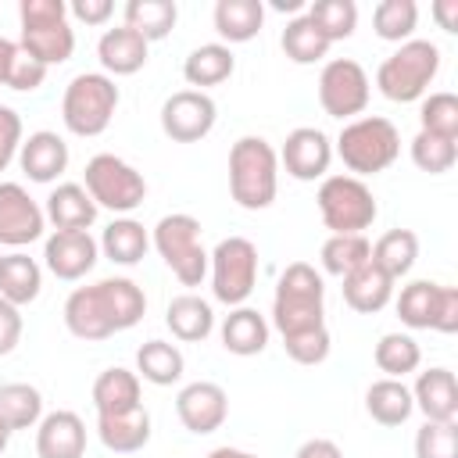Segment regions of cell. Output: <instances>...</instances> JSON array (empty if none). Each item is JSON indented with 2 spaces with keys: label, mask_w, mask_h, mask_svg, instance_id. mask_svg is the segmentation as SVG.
I'll use <instances>...</instances> for the list:
<instances>
[{
  "label": "cell",
  "mask_w": 458,
  "mask_h": 458,
  "mask_svg": "<svg viewBox=\"0 0 458 458\" xmlns=\"http://www.w3.org/2000/svg\"><path fill=\"white\" fill-rule=\"evenodd\" d=\"M369 97H372L369 75L354 57H333V61L322 64V72H318V104L329 118H340V122L358 118L369 107Z\"/></svg>",
  "instance_id": "obj_12"
},
{
  "label": "cell",
  "mask_w": 458,
  "mask_h": 458,
  "mask_svg": "<svg viewBox=\"0 0 458 458\" xmlns=\"http://www.w3.org/2000/svg\"><path fill=\"white\" fill-rule=\"evenodd\" d=\"M7 444H11V429H7V422L0 419V454L7 451Z\"/></svg>",
  "instance_id": "obj_56"
},
{
  "label": "cell",
  "mask_w": 458,
  "mask_h": 458,
  "mask_svg": "<svg viewBox=\"0 0 458 458\" xmlns=\"http://www.w3.org/2000/svg\"><path fill=\"white\" fill-rule=\"evenodd\" d=\"M279 47H283V54H286L293 64H315V61H322V57L329 54L333 43L311 25L308 14H297V18L286 21V29H283V36H279Z\"/></svg>",
  "instance_id": "obj_38"
},
{
  "label": "cell",
  "mask_w": 458,
  "mask_h": 458,
  "mask_svg": "<svg viewBox=\"0 0 458 458\" xmlns=\"http://www.w3.org/2000/svg\"><path fill=\"white\" fill-rule=\"evenodd\" d=\"M419 25V4L415 0H379L372 11V29L386 43H408Z\"/></svg>",
  "instance_id": "obj_41"
},
{
  "label": "cell",
  "mask_w": 458,
  "mask_h": 458,
  "mask_svg": "<svg viewBox=\"0 0 458 458\" xmlns=\"http://www.w3.org/2000/svg\"><path fill=\"white\" fill-rule=\"evenodd\" d=\"M118 86L104 72H79L61 97V122L72 136H100L118 111Z\"/></svg>",
  "instance_id": "obj_7"
},
{
  "label": "cell",
  "mask_w": 458,
  "mask_h": 458,
  "mask_svg": "<svg viewBox=\"0 0 458 458\" xmlns=\"http://www.w3.org/2000/svg\"><path fill=\"white\" fill-rule=\"evenodd\" d=\"M408 390H411L415 408L426 415V422H454L458 419V383H454L451 369L433 365V369L419 372L415 386H408Z\"/></svg>",
  "instance_id": "obj_19"
},
{
  "label": "cell",
  "mask_w": 458,
  "mask_h": 458,
  "mask_svg": "<svg viewBox=\"0 0 458 458\" xmlns=\"http://www.w3.org/2000/svg\"><path fill=\"white\" fill-rule=\"evenodd\" d=\"M229 193L243 211H265L279 193V154L265 136H240L229 147Z\"/></svg>",
  "instance_id": "obj_3"
},
{
  "label": "cell",
  "mask_w": 458,
  "mask_h": 458,
  "mask_svg": "<svg viewBox=\"0 0 458 458\" xmlns=\"http://www.w3.org/2000/svg\"><path fill=\"white\" fill-rule=\"evenodd\" d=\"M233 72H236V57L225 43H200L182 61V79L190 82V89H200V93L208 86L225 82Z\"/></svg>",
  "instance_id": "obj_28"
},
{
  "label": "cell",
  "mask_w": 458,
  "mask_h": 458,
  "mask_svg": "<svg viewBox=\"0 0 458 458\" xmlns=\"http://www.w3.org/2000/svg\"><path fill=\"white\" fill-rule=\"evenodd\" d=\"M25 129H21V114L14 111V107H7V104H0V172L18 157V147H21V136Z\"/></svg>",
  "instance_id": "obj_48"
},
{
  "label": "cell",
  "mask_w": 458,
  "mask_h": 458,
  "mask_svg": "<svg viewBox=\"0 0 458 458\" xmlns=\"http://www.w3.org/2000/svg\"><path fill=\"white\" fill-rule=\"evenodd\" d=\"M14 54H18V43L0 36V86H7V75H11V64H14Z\"/></svg>",
  "instance_id": "obj_54"
},
{
  "label": "cell",
  "mask_w": 458,
  "mask_h": 458,
  "mask_svg": "<svg viewBox=\"0 0 458 458\" xmlns=\"http://www.w3.org/2000/svg\"><path fill=\"white\" fill-rule=\"evenodd\" d=\"M21 308H14L11 301H4L0 297V358L4 354H11L14 347H18V340H21Z\"/></svg>",
  "instance_id": "obj_49"
},
{
  "label": "cell",
  "mask_w": 458,
  "mask_h": 458,
  "mask_svg": "<svg viewBox=\"0 0 458 458\" xmlns=\"http://www.w3.org/2000/svg\"><path fill=\"white\" fill-rule=\"evenodd\" d=\"M411 161H415V168H422L429 175H444L458 161V140H444V136L419 129L411 136Z\"/></svg>",
  "instance_id": "obj_43"
},
{
  "label": "cell",
  "mask_w": 458,
  "mask_h": 458,
  "mask_svg": "<svg viewBox=\"0 0 458 458\" xmlns=\"http://www.w3.org/2000/svg\"><path fill=\"white\" fill-rule=\"evenodd\" d=\"M68 14L75 21H86V25H104L114 14V4L111 0H72L68 4Z\"/></svg>",
  "instance_id": "obj_51"
},
{
  "label": "cell",
  "mask_w": 458,
  "mask_h": 458,
  "mask_svg": "<svg viewBox=\"0 0 458 458\" xmlns=\"http://www.w3.org/2000/svg\"><path fill=\"white\" fill-rule=\"evenodd\" d=\"M218 122V107L200 89H179L161 104V132L175 143L204 140Z\"/></svg>",
  "instance_id": "obj_13"
},
{
  "label": "cell",
  "mask_w": 458,
  "mask_h": 458,
  "mask_svg": "<svg viewBox=\"0 0 458 458\" xmlns=\"http://www.w3.org/2000/svg\"><path fill=\"white\" fill-rule=\"evenodd\" d=\"M222 347L236 358H250V354H261L268 347V322L258 308H233L225 318H222Z\"/></svg>",
  "instance_id": "obj_24"
},
{
  "label": "cell",
  "mask_w": 458,
  "mask_h": 458,
  "mask_svg": "<svg viewBox=\"0 0 458 458\" xmlns=\"http://www.w3.org/2000/svg\"><path fill=\"white\" fill-rule=\"evenodd\" d=\"M97 57H100L104 75H136L150 57V43L140 32H132L129 25H118L100 36Z\"/></svg>",
  "instance_id": "obj_21"
},
{
  "label": "cell",
  "mask_w": 458,
  "mask_h": 458,
  "mask_svg": "<svg viewBox=\"0 0 458 458\" xmlns=\"http://www.w3.org/2000/svg\"><path fill=\"white\" fill-rule=\"evenodd\" d=\"M43 79H47V64H39L36 57H29V54L18 47L14 64H11V75H7V86L18 89V93H32V89L43 86Z\"/></svg>",
  "instance_id": "obj_47"
},
{
  "label": "cell",
  "mask_w": 458,
  "mask_h": 458,
  "mask_svg": "<svg viewBox=\"0 0 458 458\" xmlns=\"http://www.w3.org/2000/svg\"><path fill=\"white\" fill-rule=\"evenodd\" d=\"M369 258H372V265H379L397 283L401 276L411 272V265L419 258V236L411 229H390V233H383L372 243V254Z\"/></svg>",
  "instance_id": "obj_35"
},
{
  "label": "cell",
  "mask_w": 458,
  "mask_h": 458,
  "mask_svg": "<svg viewBox=\"0 0 458 458\" xmlns=\"http://www.w3.org/2000/svg\"><path fill=\"white\" fill-rule=\"evenodd\" d=\"M419 122H422V132H433V136H444V140H458V97L447 93V89H437V93L422 97Z\"/></svg>",
  "instance_id": "obj_44"
},
{
  "label": "cell",
  "mask_w": 458,
  "mask_h": 458,
  "mask_svg": "<svg viewBox=\"0 0 458 458\" xmlns=\"http://www.w3.org/2000/svg\"><path fill=\"white\" fill-rule=\"evenodd\" d=\"M315 204H318V215L329 236L365 233L379 215L372 190L354 175H326L315 193Z\"/></svg>",
  "instance_id": "obj_9"
},
{
  "label": "cell",
  "mask_w": 458,
  "mask_h": 458,
  "mask_svg": "<svg viewBox=\"0 0 458 458\" xmlns=\"http://www.w3.org/2000/svg\"><path fill=\"white\" fill-rule=\"evenodd\" d=\"M272 326L279 336H297L326 326V283L308 261H290L279 272L272 297Z\"/></svg>",
  "instance_id": "obj_2"
},
{
  "label": "cell",
  "mask_w": 458,
  "mask_h": 458,
  "mask_svg": "<svg viewBox=\"0 0 458 458\" xmlns=\"http://www.w3.org/2000/svg\"><path fill=\"white\" fill-rule=\"evenodd\" d=\"M208 276L215 301L240 308L258 286V247L247 236H225L208 254Z\"/></svg>",
  "instance_id": "obj_11"
},
{
  "label": "cell",
  "mask_w": 458,
  "mask_h": 458,
  "mask_svg": "<svg viewBox=\"0 0 458 458\" xmlns=\"http://www.w3.org/2000/svg\"><path fill=\"white\" fill-rule=\"evenodd\" d=\"M97 258H100V243L86 229H54L43 243V265L64 283H75L86 272H93Z\"/></svg>",
  "instance_id": "obj_15"
},
{
  "label": "cell",
  "mask_w": 458,
  "mask_h": 458,
  "mask_svg": "<svg viewBox=\"0 0 458 458\" xmlns=\"http://www.w3.org/2000/svg\"><path fill=\"white\" fill-rule=\"evenodd\" d=\"M82 186L93 197L97 208H107L114 215H129L147 197V179L118 154H93L82 172Z\"/></svg>",
  "instance_id": "obj_10"
},
{
  "label": "cell",
  "mask_w": 458,
  "mask_h": 458,
  "mask_svg": "<svg viewBox=\"0 0 458 458\" xmlns=\"http://www.w3.org/2000/svg\"><path fill=\"white\" fill-rule=\"evenodd\" d=\"M43 290V268L36 258L14 250V254H4L0 261V297L11 301L14 308L21 304H32Z\"/></svg>",
  "instance_id": "obj_31"
},
{
  "label": "cell",
  "mask_w": 458,
  "mask_h": 458,
  "mask_svg": "<svg viewBox=\"0 0 458 458\" xmlns=\"http://www.w3.org/2000/svg\"><path fill=\"white\" fill-rule=\"evenodd\" d=\"M165 326L172 329L175 340H182V344H200V340H208L211 329H215V311H211V304H208L204 297H197V293H179V297H172L168 308H165Z\"/></svg>",
  "instance_id": "obj_26"
},
{
  "label": "cell",
  "mask_w": 458,
  "mask_h": 458,
  "mask_svg": "<svg viewBox=\"0 0 458 458\" xmlns=\"http://www.w3.org/2000/svg\"><path fill=\"white\" fill-rule=\"evenodd\" d=\"M182 369H186V358L175 344L168 340H147L140 351H136V376H143L147 383L154 386H172L182 379Z\"/></svg>",
  "instance_id": "obj_33"
},
{
  "label": "cell",
  "mask_w": 458,
  "mask_h": 458,
  "mask_svg": "<svg viewBox=\"0 0 458 458\" xmlns=\"http://www.w3.org/2000/svg\"><path fill=\"white\" fill-rule=\"evenodd\" d=\"M68 143L50 129L29 132V140H21L18 147V165L29 175V182H54L68 168Z\"/></svg>",
  "instance_id": "obj_20"
},
{
  "label": "cell",
  "mask_w": 458,
  "mask_h": 458,
  "mask_svg": "<svg viewBox=\"0 0 458 458\" xmlns=\"http://www.w3.org/2000/svg\"><path fill=\"white\" fill-rule=\"evenodd\" d=\"M365 411L379 426H401V422L411 419L415 401H411V390L404 386V379H386L383 376L365 390Z\"/></svg>",
  "instance_id": "obj_32"
},
{
  "label": "cell",
  "mask_w": 458,
  "mask_h": 458,
  "mask_svg": "<svg viewBox=\"0 0 458 458\" xmlns=\"http://www.w3.org/2000/svg\"><path fill=\"white\" fill-rule=\"evenodd\" d=\"M437 333H458V286H440V304L433 318Z\"/></svg>",
  "instance_id": "obj_50"
},
{
  "label": "cell",
  "mask_w": 458,
  "mask_h": 458,
  "mask_svg": "<svg viewBox=\"0 0 458 458\" xmlns=\"http://www.w3.org/2000/svg\"><path fill=\"white\" fill-rule=\"evenodd\" d=\"M276 7H279V11H297L301 4H297V0H276Z\"/></svg>",
  "instance_id": "obj_57"
},
{
  "label": "cell",
  "mask_w": 458,
  "mask_h": 458,
  "mask_svg": "<svg viewBox=\"0 0 458 458\" xmlns=\"http://www.w3.org/2000/svg\"><path fill=\"white\" fill-rule=\"evenodd\" d=\"M304 14L311 18V25H315L329 43L351 39L354 29H358V4H354V0H315Z\"/></svg>",
  "instance_id": "obj_42"
},
{
  "label": "cell",
  "mask_w": 458,
  "mask_h": 458,
  "mask_svg": "<svg viewBox=\"0 0 458 458\" xmlns=\"http://www.w3.org/2000/svg\"><path fill=\"white\" fill-rule=\"evenodd\" d=\"M0 261H4V254H0Z\"/></svg>",
  "instance_id": "obj_58"
},
{
  "label": "cell",
  "mask_w": 458,
  "mask_h": 458,
  "mask_svg": "<svg viewBox=\"0 0 458 458\" xmlns=\"http://www.w3.org/2000/svg\"><path fill=\"white\" fill-rule=\"evenodd\" d=\"M433 18L444 32H458V0H437L433 4Z\"/></svg>",
  "instance_id": "obj_53"
},
{
  "label": "cell",
  "mask_w": 458,
  "mask_h": 458,
  "mask_svg": "<svg viewBox=\"0 0 458 458\" xmlns=\"http://www.w3.org/2000/svg\"><path fill=\"white\" fill-rule=\"evenodd\" d=\"M97 437L114 454H132L150 444V411L140 404L125 415H97Z\"/></svg>",
  "instance_id": "obj_25"
},
{
  "label": "cell",
  "mask_w": 458,
  "mask_h": 458,
  "mask_svg": "<svg viewBox=\"0 0 458 458\" xmlns=\"http://www.w3.org/2000/svg\"><path fill=\"white\" fill-rule=\"evenodd\" d=\"M147 311V293L129 276H107L93 286H75L64 301V329L79 340H107L132 329Z\"/></svg>",
  "instance_id": "obj_1"
},
{
  "label": "cell",
  "mask_w": 458,
  "mask_h": 458,
  "mask_svg": "<svg viewBox=\"0 0 458 458\" xmlns=\"http://www.w3.org/2000/svg\"><path fill=\"white\" fill-rule=\"evenodd\" d=\"M415 458H458V422H422L415 433Z\"/></svg>",
  "instance_id": "obj_45"
},
{
  "label": "cell",
  "mask_w": 458,
  "mask_h": 458,
  "mask_svg": "<svg viewBox=\"0 0 458 458\" xmlns=\"http://www.w3.org/2000/svg\"><path fill=\"white\" fill-rule=\"evenodd\" d=\"M372 358H376V369L386 372V379H404L408 372H415L422 365V351H419L415 336H408V333H383Z\"/></svg>",
  "instance_id": "obj_39"
},
{
  "label": "cell",
  "mask_w": 458,
  "mask_h": 458,
  "mask_svg": "<svg viewBox=\"0 0 458 458\" xmlns=\"http://www.w3.org/2000/svg\"><path fill=\"white\" fill-rule=\"evenodd\" d=\"M283 347L297 365H322L329 358L333 340H329V329L318 326V329H308V333H297V336H283Z\"/></svg>",
  "instance_id": "obj_46"
},
{
  "label": "cell",
  "mask_w": 458,
  "mask_h": 458,
  "mask_svg": "<svg viewBox=\"0 0 458 458\" xmlns=\"http://www.w3.org/2000/svg\"><path fill=\"white\" fill-rule=\"evenodd\" d=\"M440 72V47L429 39H408L376 68V89L394 104L422 100Z\"/></svg>",
  "instance_id": "obj_5"
},
{
  "label": "cell",
  "mask_w": 458,
  "mask_h": 458,
  "mask_svg": "<svg viewBox=\"0 0 458 458\" xmlns=\"http://www.w3.org/2000/svg\"><path fill=\"white\" fill-rule=\"evenodd\" d=\"M0 419L11 433L36 429L43 419V394L32 383H4L0 386Z\"/></svg>",
  "instance_id": "obj_36"
},
{
  "label": "cell",
  "mask_w": 458,
  "mask_h": 458,
  "mask_svg": "<svg viewBox=\"0 0 458 458\" xmlns=\"http://www.w3.org/2000/svg\"><path fill=\"white\" fill-rule=\"evenodd\" d=\"M43 229H47V215L29 197V190L21 182H0V243L25 247L39 240Z\"/></svg>",
  "instance_id": "obj_16"
},
{
  "label": "cell",
  "mask_w": 458,
  "mask_h": 458,
  "mask_svg": "<svg viewBox=\"0 0 458 458\" xmlns=\"http://www.w3.org/2000/svg\"><path fill=\"white\" fill-rule=\"evenodd\" d=\"M333 154L347 165V172L354 179L376 175V172H386L397 161V154H401V132L383 114H358V118H351L340 129Z\"/></svg>",
  "instance_id": "obj_4"
},
{
  "label": "cell",
  "mask_w": 458,
  "mask_h": 458,
  "mask_svg": "<svg viewBox=\"0 0 458 458\" xmlns=\"http://www.w3.org/2000/svg\"><path fill=\"white\" fill-rule=\"evenodd\" d=\"M369 254H372V243L365 240V233H351V236H329L318 250V261L329 276L344 279L354 268H361L369 261Z\"/></svg>",
  "instance_id": "obj_40"
},
{
  "label": "cell",
  "mask_w": 458,
  "mask_h": 458,
  "mask_svg": "<svg viewBox=\"0 0 458 458\" xmlns=\"http://www.w3.org/2000/svg\"><path fill=\"white\" fill-rule=\"evenodd\" d=\"M21 39L18 47L36 57L39 64H64L75 50V29L68 25V4L64 0H21Z\"/></svg>",
  "instance_id": "obj_6"
},
{
  "label": "cell",
  "mask_w": 458,
  "mask_h": 458,
  "mask_svg": "<svg viewBox=\"0 0 458 458\" xmlns=\"http://www.w3.org/2000/svg\"><path fill=\"white\" fill-rule=\"evenodd\" d=\"M211 21H215V32L225 39V47L247 43L265 25V4L261 0H218Z\"/></svg>",
  "instance_id": "obj_30"
},
{
  "label": "cell",
  "mask_w": 458,
  "mask_h": 458,
  "mask_svg": "<svg viewBox=\"0 0 458 458\" xmlns=\"http://www.w3.org/2000/svg\"><path fill=\"white\" fill-rule=\"evenodd\" d=\"M293 458H344V451H340L333 440H326V437H311V440H304V444L297 447Z\"/></svg>",
  "instance_id": "obj_52"
},
{
  "label": "cell",
  "mask_w": 458,
  "mask_h": 458,
  "mask_svg": "<svg viewBox=\"0 0 458 458\" xmlns=\"http://www.w3.org/2000/svg\"><path fill=\"white\" fill-rule=\"evenodd\" d=\"M97 211L100 208L93 204V197L86 193L82 182H61V186H54L50 197H47V204H43V215H47V222L54 229H86L89 233V225L97 222Z\"/></svg>",
  "instance_id": "obj_22"
},
{
  "label": "cell",
  "mask_w": 458,
  "mask_h": 458,
  "mask_svg": "<svg viewBox=\"0 0 458 458\" xmlns=\"http://www.w3.org/2000/svg\"><path fill=\"white\" fill-rule=\"evenodd\" d=\"M390 297H394V279H390L379 265H372V258H369L361 268H354L351 276H344V301H347V308H354L358 315H376V311H383V308L390 304Z\"/></svg>",
  "instance_id": "obj_23"
},
{
  "label": "cell",
  "mask_w": 458,
  "mask_h": 458,
  "mask_svg": "<svg viewBox=\"0 0 458 458\" xmlns=\"http://www.w3.org/2000/svg\"><path fill=\"white\" fill-rule=\"evenodd\" d=\"M36 454L39 458H82L86 454V422L68 408L43 415L36 426Z\"/></svg>",
  "instance_id": "obj_18"
},
{
  "label": "cell",
  "mask_w": 458,
  "mask_h": 458,
  "mask_svg": "<svg viewBox=\"0 0 458 458\" xmlns=\"http://www.w3.org/2000/svg\"><path fill=\"white\" fill-rule=\"evenodd\" d=\"M100 254L107 258V261H114V265H140L143 258H147V250H150V233L143 229V222H136V218H114L104 233H100Z\"/></svg>",
  "instance_id": "obj_29"
},
{
  "label": "cell",
  "mask_w": 458,
  "mask_h": 458,
  "mask_svg": "<svg viewBox=\"0 0 458 458\" xmlns=\"http://www.w3.org/2000/svg\"><path fill=\"white\" fill-rule=\"evenodd\" d=\"M150 243L182 286H200L204 283L208 250H204V240H200V222L193 215L175 211V215L157 218L154 233H150Z\"/></svg>",
  "instance_id": "obj_8"
},
{
  "label": "cell",
  "mask_w": 458,
  "mask_h": 458,
  "mask_svg": "<svg viewBox=\"0 0 458 458\" xmlns=\"http://www.w3.org/2000/svg\"><path fill=\"white\" fill-rule=\"evenodd\" d=\"M208 458H258V454L240 451V447H215V451H208Z\"/></svg>",
  "instance_id": "obj_55"
},
{
  "label": "cell",
  "mask_w": 458,
  "mask_h": 458,
  "mask_svg": "<svg viewBox=\"0 0 458 458\" xmlns=\"http://www.w3.org/2000/svg\"><path fill=\"white\" fill-rule=\"evenodd\" d=\"M175 415H179V422L190 433L208 437V433H215L225 422V415H229V394L218 383H211V379L186 383L179 390V397H175Z\"/></svg>",
  "instance_id": "obj_17"
},
{
  "label": "cell",
  "mask_w": 458,
  "mask_h": 458,
  "mask_svg": "<svg viewBox=\"0 0 458 458\" xmlns=\"http://www.w3.org/2000/svg\"><path fill=\"white\" fill-rule=\"evenodd\" d=\"M140 376L111 365L93 379V408L97 415H125L132 408H140Z\"/></svg>",
  "instance_id": "obj_27"
},
{
  "label": "cell",
  "mask_w": 458,
  "mask_h": 458,
  "mask_svg": "<svg viewBox=\"0 0 458 458\" xmlns=\"http://www.w3.org/2000/svg\"><path fill=\"white\" fill-rule=\"evenodd\" d=\"M279 165L286 168L290 179L297 182H315L326 179L329 165H333V143L322 129L315 125H301L293 132H286L283 150H279Z\"/></svg>",
  "instance_id": "obj_14"
},
{
  "label": "cell",
  "mask_w": 458,
  "mask_h": 458,
  "mask_svg": "<svg viewBox=\"0 0 458 458\" xmlns=\"http://www.w3.org/2000/svg\"><path fill=\"white\" fill-rule=\"evenodd\" d=\"M179 21L175 0H129L125 4V25L140 32L147 43L165 39Z\"/></svg>",
  "instance_id": "obj_34"
},
{
  "label": "cell",
  "mask_w": 458,
  "mask_h": 458,
  "mask_svg": "<svg viewBox=\"0 0 458 458\" xmlns=\"http://www.w3.org/2000/svg\"><path fill=\"white\" fill-rule=\"evenodd\" d=\"M440 286L444 283H433V279H411L408 286H401L397 318L408 329H433L437 304H440Z\"/></svg>",
  "instance_id": "obj_37"
}]
</instances>
